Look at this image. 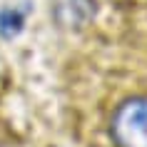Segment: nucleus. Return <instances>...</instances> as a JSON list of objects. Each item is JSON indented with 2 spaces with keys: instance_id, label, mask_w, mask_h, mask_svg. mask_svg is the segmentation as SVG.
Listing matches in <instances>:
<instances>
[{
  "instance_id": "f257e3e1",
  "label": "nucleus",
  "mask_w": 147,
  "mask_h": 147,
  "mask_svg": "<svg viewBox=\"0 0 147 147\" xmlns=\"http://www.w3.org/2000/svg\"><path fill=\"white\" fill-rule=\"evenodd\" d=\"M110 135L117 147H147V97L120 102L110 120Z\"/></svg>"
}]
</instances>
